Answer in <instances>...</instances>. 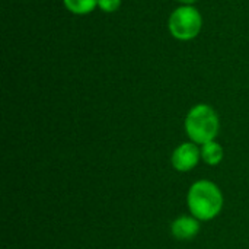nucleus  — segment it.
Returning <instances> with one entry per match:
<instances>
[{"label":"nucleus","instance_id":"nucleus-1","mask_svg":"<svg viewBox=\"0 0 249 249\" xmlns=\"http://www.w3.org/2000/svg\"><path fill=\"white\" fill-rule=\"evenodd\" d=\"M188 206L198 220L214 219L223 207V196L210 181L196 182L188 193Z\"/></svg>","mask_w":249,"mask_h":249},{"label":"nucleus","instance_id":"nucleus-2","mask_svg":"<svg viewBox=\"0 0 249 249\" xmlns=\"http://www.w3.org/2000/svg\"><path fill=\"white\" fill-rule=\"evenodd\" d=\"M185 130L188 136L200 144L213 142L219 131V117L209 105L194 107L185 120Z\"/></svg>","mask_w":249,"mask_h":249},{"label":"nucleus","instance_id":"nucleus-3","mask_svg":"<svg viewBox=\"0 0 249 249\" xmlns=\"http://www.w3.org/2000/svg\"><path fill=\"white\" fill-rule=\"evenodd\" d=\"M201 23H203L201 15L196 7L182 6L171 15L169 31L175 38L181 41H187L196 38L200 34Z\"/></svg>","mask_w":249,"mask_h":249},{"label":"nucleus","instance_id":"nucleus-4","mask_svg":"<svg viewBox=\"0 0 249 249\" xmlns=\"http://www.w3.org/2000/svg\"><path fill=\"white\" fill-rule=\"evenodd\" d=\"M201 152L198 150V147L194 143H184L181 144L172 155V165L175 169L185 172V171H191L200 159Z\"/></svg>","mask_w":249,"mask_h":249},{"label":"nucleus","instance_id":"nucleus-5","mask_svg":"<svg viewBox=\"0 0 249 249\" xmlns=\"http://www.w3.org/2000/svg\"><path fill=\"white\" fill-rule=\"evenodd\" d=\"M200 231V225L193 217H179L172 223V233L178 239H191Z\"/></svg>","mask_w":249,"mask_h":249},{"label":"nucleus","instance_id":"nucleus-6","mask_svg":"<svg viewBox=\"0 0 249 249\" xmlns=\"http://www.w3.org/2000/svg\"><path fill=\"white\" fill-rule=\"evenodd\" d=\"M201 156L209 165H217L223 159V149L219 143L216 142H209L203 144L201 149Z\"/></svg>","mask_w":249,"mask_h":249},{"label":"nucleus","instance_id":"nucleus-7","mask_svg":"<svg viewBox=\"0 0 249 249\" xmlns=\"http://www.w3.org/2000/svg\"><path fill=\"white\" fill-rule=\"evenodd\" d=\"M64 6L71 13L88 15L98 6V0H64Z\"/></svg>","mask_w":249,"mask_h":249},{"label":"nucleus","instance_id":"nucleus-8","mask_svg":"<svg viewBox=\"0 0 249 249\" xmlns=\"http://www.w3.org/2000/svg\"><path fill=\"white\" fill-rule=\"evenodd\" d=\"M121 4V0H98V6L104 10V12H115Z\"/></svg>","mask_w":249,"mask_h":249},{"label":"nucleus","instance_id":"nucleus-9","mask_svg":"<svg viewBox=\"0 0 249 249\" xmlns=\"http://www.w3.org/2000/svg\"><path fill=\"white\" fill-rule=\"evenodd\" d=\"M178 1H181V3H184L185 6H190V4H193L196 0H178Z\"/></svg>","mask_w":249,"mask_h":249}]
</instances>
